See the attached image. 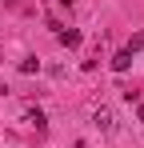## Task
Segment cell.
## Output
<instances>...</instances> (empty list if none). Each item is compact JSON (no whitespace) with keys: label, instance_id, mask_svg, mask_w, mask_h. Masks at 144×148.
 Returning <instances> with one entry per match:
<instances>
[{"label":"cell","instance_id":"277c9868","mask_svg":"<svg viewBox=\"0 0 144 148\" xmlns=\"http://www.w3.org/2000/svg\"><path fill=\"white\" fill-rule=\"evenodd\" d=\"M56 40H60V44H80V32H76V28H60V32H56Z\"/></svg>","mask_w":144,"mask_h":148},{"label":"cell","instance_id":"52a82bcc","mask_svg":"<svg viewBox=\"0 0 144 148\" xmlns=\"http://www.w3.org/2000/svg\"><path fill=\"white\" fill-rule=\"evenodd\" d=\"M64 4H76V0H64Z\"/></svg>","mask_w":144,"mask_h":148},{"label":"cell","instance_id":"3957f363","mask_svg":"<svg viewBox=\"0 0 144 148\" xmlns=\"http://www.w3.org/2000/svg\"><path fill=\"white\" fill-rule=\"evenodd\" d=\"M112 68H116V72H128V68H132V52H128V48H120L116 56H112Z\"/></svg>","mask_w":144,"mask_h":148},{"label":"cell","instance_id":"5b68a950","mask_svg":"<svg viewBox=\"0 0 144 148\" xmlns=\"http://www.w3.org/2000/svg\"><path fill=\"white\" fill-rule=\"evenodd\" d=\"M36 68H40V60H32V56H28V60H24V64H20V72H24V76H32V72H36Z\"/></svg>","mask_w":144,"mask_h":148},{"label":"cell","instance_id":"8992f818","mask_svg":"<svg viewBox=\"0 0 144 148\" xmlns=\"http://www.w3.org/2000/svg\"><path fill=\"white\" fill-rule=\"evenodd\" d=\"M136 116H140V124H144V104H140V108H136Z\"/></svg>","mask_w":144,"mask_h":148},{"label":"cell","instance_id":"7a4b0ae2","mask_svg":"<svg viewBox=\"0 0 144 148\" xmlns=\"http://www.w3.org/2000/svg\"><path fill=\"white\" fill-rule=\"evenodd\" d=\"M24 124H32L36 132H44V128H48V120H44V112H40V108H28V112H24Z\"/></svg>","mask_w":144,"mask_h":148},{"label":"cell","instance_id":"6da1fadb","mask_svg":"<svg viewBox=\"0 0 144 148\" xmlns=\"http://www.w3.org/2000/svg\"><path fill=\"white\" fill-rule=\"evenodd\" d=\"M92 124L100 128V132H112V128H116V116H112V108H108V104H92Z\"/></svg>","mask_w":144,"mask_h":148}]
</instances>
